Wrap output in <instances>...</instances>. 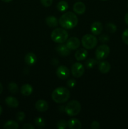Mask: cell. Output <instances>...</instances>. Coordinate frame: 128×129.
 I'll use <instances>...</instances> for the list:
<instances>
[{"label": "cell", "instance_id": "obj_1", "mask_svg": "<svg viewBox=\"0 0 128 129\" xmlns=\"http://www.w3.org/2000/svg\"><path fill=\"white\" fill-rule=\"evenodd\" d=\"M79 22L77 16L74 13L69 11L63 14L59 18L60 26L65 29H72L77 26Z\"/></svg>", "mask_w": 128, "mask_h": 129}, {"label": "cell", "instance_id": "obj_2", "mask_svg": "<svg viewBox=\"0 0 128 129\" xmlns=\"http://www.w3.org/2000/svg\"><path fill=\"white\" fill-rule=\"evenodd\" d=\"M70 91L64 87L56 88L51 94L52 100L56 103H65L70 98Z\"/></svg>", "mask_w": 128, "mask_h": 129}, {"label": "cell", "instance_id": "obj_3", "mask_svg": "<svg viewBox=\"0 0 128 129\" xmlns=\"http://www.w3.org/2000/svg\"><path fill=\"white\" fill-rule=\"evenodd\" d=\"M68 37H69V34L65 28H57L54 29L51 34V40L58 44H63L66 42Z\"/></svg>", "mask_w": 128, "mask_h": 129}, {"label": "cell", "instance_id": "obj_4", "mask_svg": "<svg viewBox=\"0 0 128 129\" xmlns=\"http://www.w3.org/2000/svg\"><path fill=\"white\" fill-rule=\"evenodd\" d=\"M65 112L70 117L77 115L81 110V105L79 101L71 100L66 105L64 108Z\"/></svg>", "mask_w": 128, "mask_h": 129}, {"label": "cell", "instance_id": "obj_5", "mask_svg": "<svg viewBox=\"0 0 128 129\" xmlns=\"http://www.w3.org/2000/svg\"><path fill=\"white\" fill-rule=\"evenodd\" d=\"M82 44L86 49H92L97 45L98 40L96 37L92 34H86L82 38Z\"/></svg>", "mask_w": 128, "mask_h": 129}, {"label": "cell", "instance_id": "obj_6", "mask_svg": "<svg viewBox=\"0 0 128 129\" xmlns=\"http://www.w3.org/2000/svg\"><path fill=\"white\" fill-rule=\"evenodd\" d=\"M95 57L98 60L106 59L110 54V48L106 44H102L95 50Z\"/></svg>", "mask_w": 128, "mask_h": 129}, {"label": "cell", "instance_id": "obj_7", "mask_svg": "<svg viewBox=\"0 0 128 129\" xmlns=\"http://www.w3.org/2000/svg\"><path fill=\"white\" fill-rule=\"evenodd\" d=\"M72 74L75 78H80L84 74L85 72L84 66L80 62H75L71 68Z\"/></svg>", "mask_w": 128, "mask_h": 129}, {"label": "cell", "instance_id": "obj_8", "mask_svg": "<svg viewBox=\"0 0 128 129\" xmlns=\"http://www.w3.org/2000/svg\"><path fill=\"white\" fill-rule=\"evenodd\" d=\"M56 74L60 79L64 80L67 79L70 76V70L65 66H60L56 69Z\"/></svg>", "mask_w": 128, "mask_h": 129}, {"label": "cell", "instance_id": "obj_9", "mask_svg": "<svg viewBox=\"0 0 128 129\" xmlns=\"http://www.w3.org/2000/svg\"><path fill=\"white\" fill-rule=\"evenodd\" d=\"M80 40L75 37H70V39H67V40L66 45L70 50H76L80 47Z\"/></svg>", "mask_w": 128, "mask_h": 129}, {"label": "cell", "instance_id": "obj_10", "mask_svg": "<svg viewBox=\"0 0 128 129\" xmlns=\"http://www.w3.org/2000/svg\"><path fill=\"white\" fill-rule=\"evenodd\" d=\"M91 32L94 35H100L103 30V25L100 21H95L91 25L90 27Z\"/></svg>", "mask_w": 128, "mask_h": 129}, {"label": "cell", "instance_id": "obj_11", "mask_svg": "<svg viewBox=\"0 0 128 129\" xmlns=\"http://www.w3.org/2000/svg\"><path fill=\"white\" fill-rule=\"evenodd\" d=\"M35 108L38 112H46L48 109V104L44 100H39L35 103Z\"/></svg>", "mask_w": 128, "mask_h": 129}, {"label": "cell", "instance_id": "obj_12", "mask_svg": "<svg viewBox=\"0 0 128 129\" xmlns=\"http://www.w3.org/2000/svg\"><path fill=\"white\" fill-rule=\"evenodd\" d=\"M73 10L75 13L78 14V15H82L85 13L86 7L84 3L79 1L74 4V6H73Z\"/></svg>", "mask_w": 128, "mask_h": 129}, {"label": "cell", "instance_id": "obj_13", "mask_svg": "<svg viewBox=\"0 0 128 129\" xmlns=\"http://www.w3.org/2000/svg\"><path fill=\"white\" fill-rule=\"evenodd\" d=\"M56 50L61 56L65 57L70 55V50L67 47L66 44H60L56 48Z\"/></svg>", "mask_w": 128, "mask_h": 129}, {"label": "cell", "instance_id": "obj_14", "mask_svg": "<svg viewBox=\"0 0 128 129\" xmlns=\"http://www.w3.org/2000/svg\"><path fill=\"white\" fill-rule=\"evenodd\" d=\"M37 61V57L36 55L33 52H29L25 55V62L27 65L33 66Z\"/></svg>", "mask_w": 128, "mask_h": 129}, {"label": "cell", "instance_id": "obj_15", "mask_svg": "<svg viewBox=\"0 0 128 129\" xmlns=\"http://www.w3.org/2000/svg\"><path fill=\"white\" fill-rule=\"evenodd\" d=\"M33 88L32 86L29 84H23L20 88L21 93L25 96H28L31 95L33 93Z\"/></svg>", "mask_w": 128, "mask_h": 129}, {"label": "cell", "instance_id": "obj_16", "mask_svg": "<svg viewBox=\"0 0 128 129\" xmlns=\"http://www.w3.org/2000/svg\"><path fill=\"white\" fill-rule=\"evenodd\" d=\"M87 55L88 52L86 49H80L75 52V58L78 61H82L86 59Z\"/></svg>", "mask_w": 128, "mask_h": 129}, {"label": "cell", "instance_id": "obj_17", "mask_svg": "<svg viewBox=\"0 0 128 129\" xmlns=\"http://www.w3.org/2000/svg\"><path fill=\"white\" fill-rule=\"evenodd\" d=\"M67 125L70 129H80L82 128V123L77 118H71L67 122Z\"/></svg>", "mask_w": 128, "mask_h": 129}, {"label": "cell", "instance_id": "obj_18", "mask_svg": "<svg viewBox=\"0 0 128 129\" xmlns=\"http://www.w3.org/2000/svg\"><path fill=\"white\" fill-rule=\"evenodd\" d=\"M99 70L102 74H107L110 70V64L107 61H102L99 63Z\"/></svg>", "mask_w": 128, "mask_h": 129}, {"label": "cell", "instance_id": "obj_19", "mask_svg": "<svg viewBox=\"0 0 128 129\" xmlns=\"http://www.w3.org/2000/svg\"><path fill=\"white\" fill-rule=\"evenodd\" d=\"M46 25L51 28H55L58 25V20H57L55 16H49L46 18L45 19Z\"/></svg>", "mask_w": 128, "mask_h": 129}, {"label": "cell", "instance_id": "obj_20", "mask_svg": "<svg viewBox=\"0 0 128 129\" xmlns=\"http://www.w3.org/2000/svg\"><path fill=\"white\" fill-rule=\"evenodd\" d=\"M5 103L11 108H17L19 105V102L13 96H8L5 100Z\"/></svg>", "mask_w": 128, "mask_h": 129}, {"label": "cell", "instance_id": "obj_21", "mask_svg": "<svg viewBox=\"0 0 128 129\" xmlns=\"http://www.w3.org/2000/svg\"><path fill=\"white\" fill-rule=\"evenodd\" d=\"M56 8H57L58 11H61V12H64L69 8V4L66 1L61 0V1H59L57 5H56Z\"/></svg>", "mask_w": 128, "mask_h": 129}, {"label": "cell", "instance_id": "obj_22", "mask_svg": "<svg viewBox=\"0 0 128 129\" xmlns=\"http://www.w3.org/2000/svg\"><path fill=\"white\" fill-rule=\"evenodd\" d=\"M19 127L17 122L13 120H9L5 123L3 126L4 128L6 129H18Z\"/></svg>", "mask_w": 128, "mask_h": 129}, {"label": "cell", "instance_id": "obj_23", "mask_svg": "<svg viewBox=\"0 0 128 129\" xmlns=\"http://www.w3.org/2000/svg\"><path fill=\"white\" fill-rule=\"evenodd\" d=\"M34 123L35 125L39 128H42L45 127V120L42 117H38L35 118V119L34 120Z\"/></svg>", "mask_w": 128, "mask_h": 129}, {"label": "cell", "instance_id": "obj_24", "mask_svg": "<svg viewBox=\"0 0 128 129\" xmlns=\"http://www.w3.org/2000/svg\"><path fill=\"white\" fill-rule=\"evenodd\" d=\"M105 29L107 32L110 34H114L117 31V26L112 23H109L105 25Z\"/></svg>", "mask_w": 128, "mask_h": 129}, {"label": "cell", "instance_id": "obj_25", "mask_svg": "<svg viewBox=\"0 0 128 129\" xmlns=\"http://www.w3.org/2000/svg\"><path fill=\"white\" fill-rule=\"evenodd\" d=\"M8 89L12 94H16L18 92V86L15 83L11 82L8 84Z\"/></svg>", "mask_w": 128, "mask_h": 129}, {"label": "cell", "instance_id": "obj_26", "mask_svg": "<svg viewBox=\"0 0 128 129\" xmlns=\"http://www.w3.org/2000/svg\"><path fill=\"white\" fill-rule=\"evenodd\" d=\"M97 63V62L96 60L92 59V58H90V59H89L88 60H86L85 65L88 69H92L96 65Z\"/></svg>", "mask_w": 128, "mask_h": 129}, {"label": "cell", "instance_id": "obj_27", "mask_svg": "<svg viewBox=\"0 0 128 129\" xmlns=\"http://www.w3.org/2000/svg\"><path fill=\"white\" fill-rule=\"evenodd\" d=\"M56 126L58 129H65L68 125L66 121L64 120H60L59 122H58Z\"/></svg>", "mask_w": 128, "mask_h": 129}, {"label": "cell", "instance_id": "obj_28", "mask_svg": "<svg viewBox=\"0 0 128 129\" xmlns=\"http://www.w3.org/2000/svg\"><path fill=\"white\" fill-rule=\"evenodd\" d=\"M122 39L124 44L128 45V28L124 30L122 34Z\"/></svg>", "mask_w": 128, "mask_h": 129}, {"label": "cell", "instance_id": "obj_29", "mask_svg": "<svg viewBox=\"0 0 128 129\" xmlns=\"http://www.w3.org/2000/svg\"><path fill=\"white\" fill-rule=\"evenodd\" d=\"M110 38L109 36L107 34H102L100 37H99V40L102 43H106L109 40Z\"/></svg>", "mask_w": 128, "mask_h": 129}, {"label": "cell", "instance_id": "obj_30", "mask_svg": "<svg viewBox=\"0 0 128 129\" xmlns=\"http://www.w3.org/2000/svg\"><path fill=\"white\" fill-rule=\"evenodd\" d=\"M16 119H17L18 120L20 121V122H22V121L24 120V119H25V113L23 112H18V113H16Z\"/></svg>", "mask_w": 128, "mask_h": 129}, {"label": "cell", "instance_id": "obj_31", "mask_svg": "<svg viewBox=\"0 0 128 129\" xmlns=\"http://www.w3.org/2000/svg\"><path fill=\"white\" fill-rule=\"evenodd\" d=\"M41 5L45 7H49L53 3V0H40Z\"/></svg>", "mask_w": 128, "mask_h": 129}, {"label": "cell", "instance_id": "obj_32", "mask_svg": "<svg viewBox=\"0 0 128 129\" xmlns=\"http://www.w3.org/2000/svg\"><path fill=\"white\" fill-rule=\"evenodd\" d=\"M67 85L69 88H72L76 85V81L74 79H69V80L67 81Z\"/></svg>", "mask_w": 128, "mask_h": 129}, {"label": "cell", "instance_id": "obj_33", "mask_svg": "<svg viewBox=\"0 0 128 129\" xmlns=\"http://www.w3.org/2000/svg\"><path fill=\"white\" fill-rule=\"evenodd\" d=\"M90 127L92 129H98L100 128V123L97 121H94V122H92Z\"/></svg>", "mask_w": 128, "mask_h": 129}, {"label": "cell", "instance_id": "obj_34", "mask_svg": "<svg viewBox=\"0 0 128 129\" xmlns=\"http://www.w3.org/2000/svg\"><path fill=\"white\" fill-rule=\"evenodd\" d=\"M23 129H35V127L31 123H26L22 127Z\"/></svg>", "mask_w": 128, "mask_h": 129}, {"label": "cell", "instance_id": "obj_35", "mask_svg": "<svg viewBox=\"0 0 128 129\" xmlns=\"http://www.w3.org/2000/svg\"><path fill=\"white\" fill-rule=\"evenodd\" d=\"M124 21H125V23L128 25V13L125 14V16H124Z\"/></svg>", "mask_w": 128, "mask_h": 129}, {"label": "cell", "instance_id": "obj_36", "mask_svg": "<svg viewBox=\"0 0 128 129\" xmlns=\"http://www.w3.org/2000/svg\"><path fill=\"white\" fill-rule=\"evenodd\" d=\"M3 89V85L2 84L0 83V94H1V93H2Z\"/></svg>", "mask_w": 128, "mask_h": 129}, {"label": "cell", "instance_id": "obj_37", "mask_svg": "<svg viewBox=\"0 0 128 129\" xmlns=\"http://www.w3.org/2000/svg\"><path fill=\"white\" fill-rule=\"evenodd\" d=\"M2 1H3V2H5V3H9L10 2V1H13V0H1Z\"/></svg>", "mask_w": 128, "mask_h": 129}, {"label": "cell", "instance_id": "obj_38", "mask_svg": "<svg viewBox=\"0 0 128 129\" xmlns=\"http://www.w3.org/2000/svg\"><path fill=\"white\" fill-rule=\"evenodd\" d=\"M1 113H2V107L0 106V115H1Z\"/></svg>", "mask_w": 128, "mask_h": 129}, {"label": "cell", "instance_id": "obj_39", "mask_svg": "<svg viewBox=\"0 0 128 129\" xmlns=\"http://www.w3.org/2000/svg\"><path fill=\"white\" fill-rule=\"evenodd\" d=\"M101 1H107V0H101Z\"/></svg>", "mask_w": 128, "mask_h": 129}, {"label": "cell", "instance_id": "obj_40", "mask_svg": "<svg viewBox=\"0 0 128 129\" xmlns=\"http://www.w3.org/2000/svg\"><path fill=\"white\" fill-rule=\"evenodd\" d=\"M1 38H0V43H1Z\"/></svg>", "mask_w": 128, "mask_h": 129}, {"label": "cell", "instance_id": "obj_41", "mask_svg": "<svg viewBox=\"0 0 128 129\" xmlns=\"http://www.w3.org/2000/svg\"><path fill=\"white\" fill-rule=\"evenodd\" d=\"M127 6H128V3H127Z\"/></svg>", "mask_w": 128, "mask_h": 129}]
</instances>
